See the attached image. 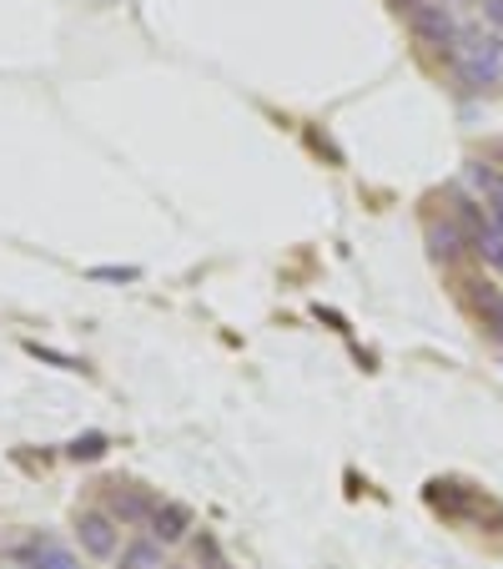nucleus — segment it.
I'll return each instance as SVG.
<instances>
[{"label": "nucleus", "instance_id": "nucleus-1", "mask_svg": "<svg viewBox=\"0 0 503 569\" xmlns=\"http://www.w3.org/2000/svg\"><path fill=\"white\" fill-rule=\"evenodd\" d=\"M403 21H408V31H413L418 45H428V51H443L449 61H459L463 26H459V16H453V6H443V0H423V6H413Z\"/></svg>", "mask_w": 503, "mask_h": 569}, {"label": "nucleus", "instance_id": "nucleus-8", "mask_svg": "<svg viewBox=\"0 0 503 569\" xmlns=\"http://www.w3.org/2000/svg\"><path fill=\"white\" fill-rule=\"evenodd\" d=\"M25 569H81V559H76V549H66L61 539L51 535V539L41 545V555H35Z\"/></svg>", "mask_w": 503, "mask_h": 569}, {"label": "nucleus", "instance_id": "nucleus-11", "mask_svg": "<svg viewBox=\"0 0 503 569\" xmlns=\"http://www.w3.org/2000/svg\"><path fill=\"white\" fill-rule=\"evenodd\" d=\"M473 6H479L483 26H489L493 35H503V0H473Z\"/></svg>", "mask_w": 503, "mask_h": 569}, {"label": "nucleus", "instance_id": "nucleus-13", "mask_svg": "<svg viewBox=\"0 0 503 569\" xmlns=\"http://www.w3.org/2000/svg\"><path fill=\"white\" fill-rule=\"evenodd\" d=\"M489 227L503 237V202H489Z\"/></svg>", "mask_w": 503, "mask_h": 569}, {"label": "nucleus", "instance_id": "nucleus-5", "mask_svg": "<svg viewBox=\"0 0 503 569\" xmlns=\"http://www.w3.org/2000/svg\"><path fill=\"white\" fill-rule=\"evenodd\" d=\"M428 504H433L443 519H469L483 499H479V489H469V484H459V479H433L428 484Z\"/></svg>", "mask_w": 503, "mask_h": 569}, {"label": "nucleus", "instance_id": "nucleus-15", "mask_svg": "<svg viewBox=\"0 0 503 569\" xmlns=\"http://www.w3.org/2000/svg\"><path fill=\"white\" fill-rule=\"evenodd\" d=\"M217 569H232V565H227V559H222V565H217Z\"/></svg>", "mask_w": 503, "mask_h": 569}, {"label": "nucleus", "instance_id": "nucleus-14", "mask_svg": "<svg viewBox=\"0 0 503 569\" xmlns=\"http://www.w3.org/2000/svg\"><path fill=\"white\" fill-rule=\"evenodd\" d=\"M388 6H393L398 16H408V11H413V6H423V0H388Z\"/></svg>", "mask_w": 503, "mask_h": 569}, {"label": "nucleus", "instance_id": "nucleus-16", "mask_svg": "<svg viewBox=\"0 0 503 569\" xmlns=\"http://www.w3.org/2000/svg\"><path fill=\"white\" fill-rule=\"evenodd\" d=\"M162 569H172V565H162Z\"/></svg>", "mask_w": 503, "mask_h": 569}, {"label": "nucleus", "instance_id": "nucleus-6", "mask_svg": "<svg viewBox=\"0 0 503 569\" xmlns=\"http://www.w3.org/2000/svg\"><path fill=\"white\" fill-rule=\"evenodd\" d=\"M142 535H152L162 549L182 545V539L192 535V509H186V504H176V499H162V504H156V515H152V525H146Z\"/></svg>", "mask_w": 503, "mask_h": 569}, {"label": "nucleus", "instance_id": "nucleus-12", "mask_svg": "<svg viewBox=\"0 0 503 569\" xmlns=\"http://www.w3.org/2000/svg\"><path fill=\"white\" fill-rule=\"evenodd\" d=\"M91 277H96V283H136V267H91Z\"/></svg>", "mask_w": 503, "mask_h": 569}, {"label": "nucleus", "instance_id": "nucleus-2", "mask_svg": "<svg viewBox=\"0 0 503 569\" xmlns=\"http://www.w3.org/2000/svg\"><path fill=\"white\" fill-rule=\"evenodd\" d=\"M101 489H106V515L121 529H146L156 515V504H162L156 489H142V484H126V479H106Z\"/></svg>", "mask_w": 503, "mask_h": 569}, {"label": "nucleus", "instance_id": "nucleus-4", "mask_svg": "<svg viewBox=\"0 0 503 569\" xmlns=\"http://www.w3.org/2000/svg\"><path fill=\"white\" fill-rule=\"evenodd\" d=\"M423 242H428V257H433V263H443V267H449V263H459L463 252H473L469 232H463L453 217H428Z\"/></svg>", "mask_w": 503, "mask_h": 569}, {"label": "nucleus", "instance_id": "nucleus-7", "mask_svg": "<svg viewBox=\"0 0 503 569\" xmlns=\"http://www.w3.org/2000/svg\"><path fill=\"white\" fill-rule=\"evenodd\" d=\"M116 569H162V545H156L152 535L126 539L116 555Z\"/></svg>", "mask_w": 503, "mask_h": 569}, {"label": "nucleus", "instance_id": "nucleus-9", "mask_svg": "<svg viewBox=\"0 0 503 569\" xmlns=\"http://www.w3.org/2000/svg\"><path fill=\"white\" fill-rule=\"evenodd\" d=\"M106 449H111V438H106V434H81V438H71V444H66V459H76V464H96Z\"/></svg>", "mask_w": 503, "mask_h": 569}, {"label": "nucleus", "instance_id": "nucleus-3", "mask_svg": "<svg viewBox=\"0 0 503 569\" xmlns=\"http://www.w3.org/2000/svg\"><path fill=\"white\" fill-rule=\"evenodd\" d=\"M76 545L91 559H116L121 555V525L106 509H81L76 515Z\"/></svg>", "mask_w": 503, "mask_h": 569}, {"label": "nucleus", "instance_id": "nucleus-10", "mask_svg": "<svg viewBox=\"0 0 503 569\" xmlns=\"http://www.w3.org/2000/svg\"><path fill=\"white\" fill-rule=\"evenodd\" d=\"M473 252H479V257L493 267V273H503V237H499V232H489L483 242H473Z\"/></svg>", "mask_w": 503, "mask_h": 569}]
</instances>
